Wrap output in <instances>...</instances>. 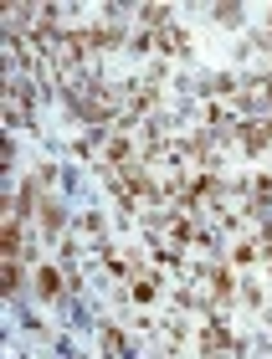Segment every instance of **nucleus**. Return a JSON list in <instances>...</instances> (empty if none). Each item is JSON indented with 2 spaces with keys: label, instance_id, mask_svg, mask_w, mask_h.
Wrapping results in <instances>:
<instances>
[{
  "label": "nucleus",
  "instance_id": "f257e3e1",
  "mask_svg": "<svg viewBox=\"0 0 272 359\" xmlns=\"http://www.w3.org/2000/svg\"><path fill=\"white\" fill-rule=\"evenodd\" d=\"M242 139H247V149H262V144L272 139V118H267V123H257V128H242Z\"/></svg>",
  "mask_w": 272,
  "mask_h": 359
},
{
  "label": "nucleus",
  "instance_id": "f03ea898",
  "mask_svg": "<svg viewBox=\"0 0 272 359\" xmlns=\"http://www.w3.org/2000/svg\"><path fill=\"white\" fill-rule=\"evenodd\" d=\"M36 287L46 292V298H52V292H57V272H52V267H41V277H36Z\"/></svg>",
  "mask_w": 272,
  "mask_h": 359
}]
</instances>
